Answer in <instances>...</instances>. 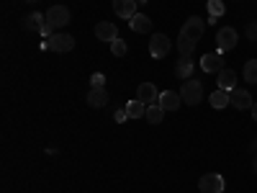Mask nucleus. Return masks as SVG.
Instances as JSON below:
<instances>
[{
  "label": "nucleus",
  "mask_w": 257,
  "mask_h": 193,
  "mask_svg": "<svg viewBox=\"0 0 257 193\" xmlns=\"http://www.w3.org/2000/svg\"><path fill=\"white\" fill-rule=\"evenodd\" d=\"M180 98H183V103H188V106H198L201 98H203V82L196 80V77L183 80V85H180Z\"/></svg>",
  "instance_id": "f257e3e1"
},
{
  "label": "nucleus",
  "mask_w": 257,
  "mask_h": 193,
  "mask_svg": "<svg viewBox=\"0 0 257 193\" xmlns=\"http://www.w3.org/2000/svg\"><path fill=\"white\" fill-rule=\"evenodd\" d=\"M44 16H47V26H49L52 31L64 29V26L70 24V8H67V6H52Z\"/></svg>",
  "instance_id": "f03ea898"
},
{
  "label": "nucleus",
  "mask_w": 257,
  "mask_h": 193,
  "mask_svg": "<svg viewBox=\"0 0 257 193\" xmlns=\"http://www.w3.org/2000/svg\"><path fill=\"white\" fill-rule=\"evenodd\" d=\"M47 49L57 52V54H64V52H72L75 49V36L72 34H52L47 39Z\"/></svg>",
  "instance_id": "7ed1b4c3"
},
{
  "label": "nucleus",
  "mask_w": 257,
  "mask_h": 193,
  "mask_svg": "<svg viewBox=\"0 0 257 193\" xmlns=\"http://www.w3.org/2000/svg\"><path fill=\"white\" fill-rule=\"evenodd\" d=\"M237 41H239V36H237V31H234L231 26H224V29H219V34H216V52H231L234 47H237Z\"/></svg>",
  "instance_id": "20e7f679"
},
{
  "label": "nucleus",
  "mask_w": 257,
  "mask_h": 193,
  "mask_svg": "<svg viewBox=\"0 0 257 193\" xmlns=\"http://www.w3.org/2000/svg\"><path fill=\"white\" fill-rule=\"evenodd\" d=\"M198 188H201V193H224L226 180H224L219 173H206V175L198 180Z\"/></svg>",
  "instance_id": "39448f33"
},
{
  "label": "nucleus",
  "mask_w": 257,
  "mask_h": 193,
  "mask_svg": "<svg viewBox=\"0 0 257 193\" xmlns=\"http://www.w3.org/2000/svg\"><path fill=\"white\" fill-rule=\"evenodd\" d=\"M203 31H206V24L198 18V16H190V18H185V24H183V29H180V36H188V39H193V41H198L201 36H203Z\"/></svg>",
  "instance_id": "423d86ee"
},
{
  "label": "nucleus",
  "mask_w": 257,
  "mask_h": 193,
  "mask_svg": "<svg viewBox=\"0 0 257 193\" xmlns=\"http://www.w3.org/2000/svg\"><path fill=\"white\" fill-rule=\"evenodd\" d=\"M170 39L165 36V34H155V36H149V54H152L155 59H162V57H167V52H170Z\"/></svg>",
  "instance_id": "0eeeda50"
},
{
  "label": "nucleus",
  "mask_w": 257,
  "mask_h": 193,
  "mask_svg": "<svg viewBox=\"0 0 257 193\" xmlns=\"http://www.w3.org/2000/svg\"><path fill=\"white\" fill-rule=\"evenodd\" d=\"M201 70L208 72V75H219V72L224 70V57H221V52L203 54V57H201Z\"/></svg>",
  "instance_id": "6e6552de"
},
{
  "label": "nucleus",
  "mask_w": 257,
  "mask_h": 193,
  "mask_svg": "<svg viewBox=\"0 0 257 193\" xmlns=\"http://www.w3.org/2000/svg\"><path fill=\"white\" fill-rule=\"evenodd\" d=\"M231 106L237 111H247V109H252V95H249V90H242V88H234L231 90Z\"/></svg>",
  "instance_id": "1a4fd4ad"
},
{
  "label": "nucleus",
  "mask_w": 257,
  "mask_h": 193,
  "mask_svg": "<svg viewBox=\"0 0 257 193\" xmlns=\"http://www.w3.org/2000/svg\"><path fill=\"white\" fill-rule=\"evenodd\" d=\"M95 36L100 39V41H116L118 39V29H116V24H111V21H100V24L95 26Z\"/></svg>",
  "instance_id": "9d476101"
},
{
  "label": "nucleus",
  "mask_w": 257,
  "mask_h": 193,
  "mask_svg": "<svg viewBox=\"0 0 257 193\" xmlns=\"http://www.w3.org/2000/svg\"><path fill=\"white\" fill-rule=\"evenodd\" d=\"M113 11L118 18L132 21L137 16V0H113Z\"/></svg>",
  "instance_id": "9b49d317"
},
{
  "label": "nucleus",
  "mask_w": 257,
  "mask_h": 193,
  "mask_svg": "<svg viewBox=\"0 0 257 193\" xmlns=\"http://www.w3.org/2000/svg\"><path fill=\"white\" fill-rule=\"evenodd\" d=\"M137 98H139L144 106H152V103H157L160 93H157V88H155L152 82H142V85H139V90H137Z\"/></svg>",
  "instance_id": "f8f14e48"
},
{
  "label": "nucleus",
  "mask_w": 257,
  "mask_h": 193,
  "mask_svg": "<svg viewBox=\"0 0 257 193\" xmlns=\"http://www.w3.org/2000/svg\"><path fill=\"white\" fill-rule=\"evenodd\" d=\"M180 93H175V90H165V93H160V98H157V103L162 106L165 111H178L180 109Z\"/></svg>",
  "instance_id": "ddd939ff"
},
{
  "label": "nucleus",
  "mask_w": 257,
  "mask_h": 193,
  "mask_svg": "<svg viewBox=\"0 0 257 193\" xmlns=\"http://www.w3.org/2000/svg\"><path fill=\"white\" fill-rule=\"evenodd\" d=\"M44 24H47L44 13H29V16H24V21H21V26H24L26 31H36V34L44 29Z\"/></svg>",
  "instance_id": "4468645a"
},
{
  "label": "nucleus",
  "mask_w": 257,
  "mask_h": 193,
  "mask_svg": "<svg viewBox=\"0 0 257 193\" xmlns=\"http://www.w3.org/2000/svg\"><path fill=\"white\" fill-rule=\"evenodd\" d=\"M108 90L105 88H90V93H88V106L90 109H103L105 103H108Z\"/></svg>",
  "instance_id": "2eb2a0df"
},
{
  "label": "nucleus",
  "mask_w": 257,
  "mask_h": 193,
  "mask_svg": "<svg viewBox=\"0 0 257 193\" xmlns=\"http://www.w3.org/2000/svg\"><path fill=\"white\" fill-rule=\"evenodd\" d=\"M216 82H219V88H221V90H234V88H237V72L229 70V67H224V70L219 72Z\"/></svg>",
  "instance_id": "dca6fc26"
},
{
  "label": "nucleus",
  "mask_w": 257,
  "mask_h": 193,
  "mask_svg": "<svg viewBox=\"0 0 257 193\" xmlns=\"http://www.w3.org/2000/svg\"><path fill=\"white\" fill-rule=\"evenodd\" d=\"M128 24H132V31H137V34H149V31H152V18L142 16V13H137Z\"/></svg>",
  "instance_id": "f3484780"
},
{
  "label": "nucleus",
  "mask_w": 257,
  "mask_h": 193,
  "mask_svg": "<svg viewBox=\"0 0 257 193\" xmlns=\"http://www.w3.org/2000/svg\"><path fill=\"white\" fill-rule=\"evenodd\" d=\"M193 70H196V64H193L190 57H180V62L175 64V75H178V80H180V77H183V80H190Z\"/></svg>",
  "instance_id": "a211bd4d"
},
{
  "label": "nucleus",
  "mask_w": 257,
  "mask_h": 193,
  "mask_svg": "<svg viewBox=\"0 0 257 193\" xmlns=\"http://www.w3.org/2000/svg\"><path fill=\"white\" fill-rule=\"evenodd\" d=\"M123 109H126V114H128V119H144L147 116V106L139 101V98H134V101H128L126 106H123Z\"/></svg>",
  "instance_id": "6ab92c4d"
},
{
  "label": "nucleus",
  "mask_w": 257,
  "mask_h": 193,
  "mask_svg": "<svg viewBox=\"0 0 257 193\" xmlns=\"http://www.w3.org/2000/svg\"><path fill=\"white\" fill-rule=\"evenodd\" d=\"M211 106L213 109H226V106H231V90H216V93H211Z\"/></svg>",
  "instance_id": "aec40b11"
},
{
  "label": "nucleus",
  "mask_w": 257,
  "mask_h": 193,
  "mask_svg": "<svg viewBox=\"0 0 257 193\" xmlns=\"http://www.w3.org/2000/svg\"><path fill=\"white\" fill-rule=\"evenodd\" d=\"M149 124H160L165 119V109L160 103H152V106H147V116H144Z\"/></svg>",
  "instance_id": "412c9836"
},
{
  "label": "nucleus",
  "mask_w": 257,
  "mask_h": 193,
  "mask_svg": "<svg viewBox=\"0 0 257 193\" xmlns=\"http://www.w3.org/2000/svg\"><path fill=\"white\" fill-rule=\"evenodd\" d=\"M224 3L221 0H208V24H216L219 16H224Z\"/></svg>",
  "instance_id": "4be33fe9"
},
{
  "label": "nucleus",
  "mask_w": 257,
  "mask_h": 193,
  "mask_svg": "<svg viewBox=\"0 0 257 193\" xmlns=\"http://www.w3.org/2000/svg\"><path fill=\"white\" fill-rule=\"evenodd\" d=\"M196 44H198V41H193L188 36H178V52H180V57H190L193 52H196Z\"/></svg>",
  "instance_id": "5701e85b"
},
{
  "label": "nucleus",
  "mask_w": 257,
  "mask_h": 193,
  "mask_svg": "<svg viewBox=\"0 0 257 193\" xmlns=\"http://www.w3.org/2000/svg\"><path fill=\"white\" fill-rule=\"evenodd\" d=\"M244 80L247 82H257V59H249L244 64Z\"/></svg>",
  "instance_id": "b1692460"
},
{
  "label": "nucleus",
  "mask_w": 257,
  "mask_h": 193,
  "mask_svg": "<svg viewBox=\"0 0 257 193\" xmlns=\"http://www.w3.org/2000/svg\"><path fill=\"white\" fill-rule=\"evenodd\" d=\"M126 52H128V47H126V41H123V39L111 41V54H113V57H126Z\"/></svg>",
  "instance_id": "393cba45"
},
{
  "label": "nucleus",
  "mask_w": 257,
  "mask_h": 193,
  "mask_svg": "<svg viewBox=\"0 0 257 193\" xmlns=\"http://www.w3.org/2000/svg\"><path fill=\"white\" fill-rule=\"evenodd\" d=\"M90 85H93V88H105V75L95 72V75L90 77Z\"/></svg>",
  "instance_id": "a878e982"
},
{
  "label": "nucleus",
  "mask_w": 257,
  "mask_h": 193,
  "mask_svg": "<svg viewBox=\"0 0 257 193\" xmlns=\"http://www.w3.org/2000/svg\"><path fill=\"white\" fill-rule=\"evenodd\" d=\"M247 39H249V41H257V21L247 24Z\"/></svg>",
  "instance_id": "bb28decb"
},
{
  "label": "nucleus",
  "mask_w": 257,
  "mask_h": 193,
  "mask_svg": "<svg viewBox=\"0 0 257 193\" xmlns=\"http://www.w3.org/2000/svg\"><path fill=\"white\" fill-rule=\"evenodd\" d=\"M113 119H116L118 124H123V121H128V114H126V109H116V114H113Z\"/></svg>",
  "instance_id": "cd10ccee"
},
{
  "label": "nucleus",
  "mask_w": 257,
  "mask_h": 193,
  "mask_svg": "<svg viewBox=\"0 0 257 193\" xmlns=\"http://www.w3.org/2000/svg\"><path fill=\"white\" fill-rule=\"evenodd\" d=\"M249 111H252V119H254V121H257V103H254V106H252V109H249Z\"/></svg>",
  "instance_id": "c85d7f7f"
},
{
  "label": "nucleus",
  "mask_w": 257,
  "mask_h": 193,
  "mask_svg": "<svg viewBox=\"0 0 257 193\" xmlns=\"http://www.w3.org/2000/svg\"><path fill=\"white\" fill-rule=\"evenodd\" d=\"M252 170H254V175H257V157L252 160Z\"/></svg>",
  "instance_id": "c756f323"
},
{
  "label": "nucleus",
  "mask_w": 257,
  "mask_h": 193,
  "mask_svg": "<svg viewBox=\"0 0 257 193\" xmlns=\"http://www.w3.org/2000/svg\"><path fill=\"white\" fill-rule=\"evenodd\" d=\"M137 3H147V0H137Z\"/></svg>",
  "instance_id": "7c9ffc66"
},
{
  "label": "nucleus",
  "mask_w": 257,
  "mask_h": 193,
  "mask_svg": "<svg viewBox=\"0 0 257 193\" xmlns=\"http://www.w3.org/2000/svg\"><path fill=\"white\" fill-rule=\"evenodd\" d=\"M26 3H36V0H26Z\"/></svg>",
  "instance_id": "2f4dec72"
}]
</instances>
